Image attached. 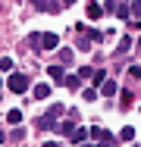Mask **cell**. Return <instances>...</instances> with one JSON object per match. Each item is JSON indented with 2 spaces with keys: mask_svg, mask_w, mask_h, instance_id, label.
Returning a JSON list of instances; mask_svg holds the SVG:
<instances>
[{
  "mask_svg": "<svg viewBox=\"0 0 141 147\" xmlns=\"http://www.w3.org/2000/svg\"><path fill=\"white\" fill-rule=\"evenodd\" d=\"M63 113H66V110L56 103V107H50L44 116H38V119H35V125H38V128H56V122H60V116H63Z\"/></svg>",
  "mask_w": 141,
  "mask_h": 147,
  "instance_id": "obj_1",
  "label": "cell"
},
{
  "mask_svg": "<svg viewBox=\"0 0 141 147\" xmlns=\"http://www.w3.org/2000/svg\"><path fill=\"white\" fill-rule=\"evenodd\" d=\"M6 85H9L13 94H25L28 91V78L22 75V72H9V82H6Z\"/></svg>",
  "mask_w": 141,
  "mask_h": 147,
  "instance_id": "obj_2",
  "label": "cell"
},
{
  "mask_svg": "<svg viewBox=\"0 0 141 147\" xmlns=\"http://www.w3.org/2000/svg\"><path fill=\"white\" fill-rule=\"evenodd\" d=\"M38 47H41V50H56V47H60V34L41 31V34H38Z\"/></svg>",
  "mask_w": 141,
  "mask_h": 147,
  "instance_id": "obj_3",
  "label": "cell"
},
{
  "mask_svg": "<svg viewBox=\"0 0 141 147\" xmlns=\"http://www.w3.org/2000/svg\"><path fill=\"white\" fill-rule=\"evenodd\" d=\"M31 6L41 9V13H54V9H60V3H50V0H31Z\"/></svg>",
  "mask_w": 141,
  "mask_h": 147,
  "instance_id": "obj_4",
  "label": "cell"
},
{
  "mask_svg": "<svg viewBox=\"0 0 141 147\" xmlns=\"http://www.w3.org/2000/svg\"><path fill=\"white\" fill-rule=\"evenodd\" d=\"M85 9H88V13H85L88 19H100V16H104V6H100V3H94V0H91Z\"/></svg>",
  "mask_w": 141,
  "mask_h": 147,
  "instance_id": "obj_5",
  "label": "cell"
},
{
  "mask_svg": "<svg viewBox=\"0 0 141 147\" xmlns=\"http://www.w3.org/2000/svg\"><path fill=\"white\" fill-rule=\"evenodd\" d=\"M88 135L94 138V141H107V138H113L107 128H100V125H94V128H88Z\"/></svg>",
  "mask_w": 141,
  "mask_h": 147,
  "instance_id": "obj_6",
  "label": "cell"
},
{
  "mask_svg": "<svg viewBox=\"0 0 141 147\" xmlns=\"http://www.w3.org/2000/svg\"><path fill=\"white\" fill-rule=\"evenodd\" d=\"M63 85H66L69 91H79V85H82V78H79V75H63Z\"/></svg>",
  "mask_w": 141,
  "mask_h": 147,
  "instance_id": "obj_7",
  "label": "cell"
},
{
  "mask_svg": "<svg viewBox=\"0 0 141 147\" xmlns=\"http://www.w3.org/2000/svg\"><path fill=\"white\" fill-rule=\"evenodd\" d=\"M35 97H38V100H44V97H50V85H47V82H41V85H35Z\"/></svg>",
  "mask_w": 141,
  "mask_h": 147,
  "instance_id": "obj_8",
  "label": "cell"
},
{
  "mask_svg": "<svg viewBox=\"0 0 141 147\" xmlns=\"http://www.w3.org/2000/svg\"><path fill=\"white\" fill-rule=\"evenodd\" d=\"M85 138H88V128H72V135H69V141H75V144H85Z\"/></svg>",
  "mask_w": 141,
  "mask_h": 147,
  "instance_id": "obj_9",
  "label": "cell"
},
{
  "mask_svg": "<svg viewBox=\"0 0 141 147\" xmlns=\"http://www.w3.org/2000/svg\"><path fill=\"white\" fill-rule=\"evenodd\" d=\"M100 94H104V97H113V94H116V82H107V78H104V82H100Z\"/></svg>",
  "mask_w": 141,
  "mask_h": 147,
  "instance_id": "obj_10",
  "label": "cell"
},
{
  "mask_svg": "<svg viewBox=\"0 0 141 147\" xmlns=\"http://www.w3.org/2000/svg\"><path fill=\"white\" fill-rule=\"evenodd\" d=\"M47 72H50V78H54V82H63V75H66V72H63V63H60V66H50Z\"/></svg>",
  "mask_w": 141,
  "mask_h": 147,
  "instance_id": "obj_11",
  "label": "cell"
},
{
  "mask_svg": "<svg viewBox=\"0 0 141 147\" xmlns=\"http://www.w3.org/2000/svg\"><path fill=\"white\" fill-rule=\"evenodd\" d=\"M6 122H9V125H19V122H22V110H9V113H6Z\"/></svg>",
  "mask_w": 141,
  "mask_h": 147,
  "instance_id": "obj_12",
  "label": "cell"
},
{
  "mask_svg": "<svg viewBox=\"0 0 141 147\" xmlns=\"http://www.w3.org/2000/svg\"><path fill=\"white\" fill-rule=\"evenodd\" d=\"M129 47H132V38H122V41L116 44V53L122 57V53H129Z\"/></svg>",
  "mask_w": 141,
  "mask_h": 147,
  "instance_id": "obj_13",
  "label": "cell"
},
{
  "mask_svg": "<svg viewBox=\"0 0 141 147\" xmlns=\"http://www.w3.org/2000/svg\"><path fill=\"white\" fill-rule=\"evenodd\" d=\"M56 128H60V135H72V128H75V119H69V122H56Z\"/></svg>",
  "mask_w": 141,
  "mask_h": 147,
  "instance_id": "obj_14",
  "label": "cell"
},
{
  "mask_svg": "<svg viewBox=\"0 0 141 147\" xmlns=\"http://www.w3.org/2000/svg\"><path fill=\"white\" fill-rule=\"evenodd\" d=\"M132 138H135V128H129V125H125V128L119 131V141H132Z\"/></svg>",
  "mask_w": 141,
  "mask_h": 147,
  "instance_id": "obj_15",
  "label": "cell"
},
{
  "mask_svg": "<svg viewBox=\"0 0 141 147\" xmlns=\"http://www.w3.org/2000/svg\"><path fill=\"white\" fill-rule=\"evenodd\" d=\"M60 63H63V66H66V63H72V50H69V47H63V50H60Z\"/></svg>",
  "mask_w": 141,
  "mask_h": 147,
  "instance_id": "obj_16",
  "label": "cell"
},
{
  "mask_svg": "<svg viewBox=\"0 0 141 147\" xmlns=\"http://www.w3.org/2000/svg\"><path fill=\"white\" fill-rule=\"evenodd\" d=\"M0 72H13V59H9V57L0 59Z\"/></svg>",
  "mask_w": 141,
  "mask_h": 147,
  "instance_id": "obj_17",
  "label": "cell"
},
{
  "mask_svg": "<svg viewBox=\"0 0 141 147\" xmlns=\"http://www.w3.org/2000/svg\"><path fill=\"white\" fill-rule=\"evenodd\" d=\"M129 13H135V19H141V0H132V6H129Z\"/></svg>",
  "mask_w": 141,
  "mask_h": 147,
  "instance_id": "obj_18",
  "label": "cell"
},
{
  "mask_svg": "<svg viewBox=\"0 0 141 147\" xmlns=\"http://www.w3.org/2000/svg\"><path fill=\"white\" fill-rule=\"evenodd\" d=\"M91 100H97V91H94V88H85V103H91Z\"/></svg>",
  "mask_w": 141,
  "mask_h": 147,
  "instance_id": "obj_19",
  "label": "cell"
},
{
  "mask_svg": "<svg viewBox=\"0 0 141 147\" xmlns=\"http://www.w3.org/2000/svg\"><path fill=\"white\" fill-rule=\"evenodd\" d=\"M75 47H79V50H88V47H91V41H88V34H85V38H79V41H75Z\"/></svg>",
  "mask_w": 141,
  "mask_h": 147,
  "instance_id": "obj_20",
  "label": "cell"
},
{
  "mask_svg": "<svg viewBox=\"0 0 141 147\" xmlns=\"http://www.w3.org/2000/svg\"><path fill=\"white\" fill-rule=\"evenodd\" d=\"M116 6H119L116 0H107V3H104V13H116Z\"/></svg>",
  "mask_w": 141,
  "mask_h": 147,
  "instance_id": "obj_21",
  "label": "cell"
},
{
  "mask_svg": "<svg viewBox=\"0 0 141 147\" xmlns=\"http://www.w3.org/2000/svg\"><path fill=\"white\" fill-rule=\"evenodd\" d=\"M9 138H13V141H22V138H25V131H22V128H13V135H9Z\"/></svg>",
  "mask_w": 141,
  "mask_h": 147,
  "instance_id": "obj_22",
  "label": "cell"
},
{
  "mask_svg": "<svg viewBox=\"0 0 141 147\" xmlns=\"http://www.w3.org/2000/svg\"><path fill=\"white\" fill-rule=\"evenodd\" d=\"M129 75L132 78H141V66H129Z\"/></svg>",
  "mask_w": 141,
  "mask_h": 147,
  "instance_id": "obj_23",
  "label": "cell"
},
{
  "mask_svg": "<svg viewBox=\"0 0 141 147\" xmlns=\"http://www.w3.org/2000/svg\"><path fill=\"white\" fill-rule=\"evenodd\" d=\"M60 3H63V6H72V3H75V0H60Z\"/></svg>",
  "mask_w": 141,
  "mask_h": 147,
  "instance_id": "obj_24",
  "label": "cell"
},
{
  "mask_svg": "<svg viewBox=\"0 0 141 147\" xmlns=\"http://www.w3.org/2000/svg\"><path fill=\"white\" fill-rule=\"evenodd\" d=\"M44 147H56V144H54V141H47V144H44Z\"/></svg>",
  "mask_w": 141,
  "mask_h": 147,
  "instance_id": "obj_25",
  "label": "cell"
},
{
  "mask_svg": "<svg viewBox=\"0 0 141 147\" xmlns=\"http://www.w3.org/2000/svg\"><path fill=\"white\" fill-rule=\"evenodd\" d=\"M122 3H129V0H122Z\"/></svg>",
  "mask_w": 141,
  "mask_h": 147,
  "instance_id": "obj_26",
  "label": "cell"
}]
</instances>
